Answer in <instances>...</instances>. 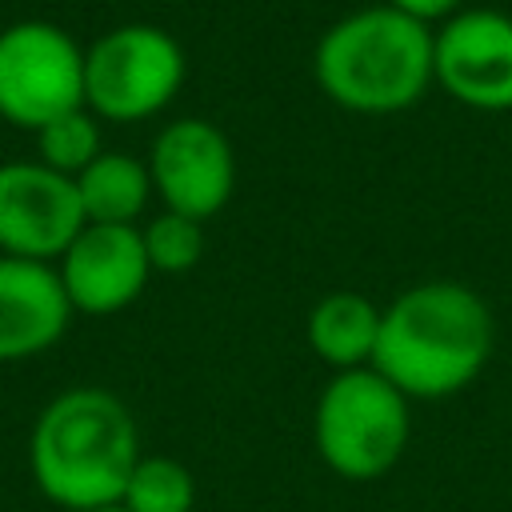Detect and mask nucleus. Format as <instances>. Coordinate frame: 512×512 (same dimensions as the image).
<instances>
[{"instance_id": "f257e3e1", "label": "nucleus", "mask_w": 512, "mask_h": 512, "mask_svg": "<svg viewBox=\"0 0 512 512\" xmlns=\"http://www.w3.org/2000/svg\"><path fill=\"white\" fill-rule=\"evenodd\" d=\"M492 356V312L456 280H428L380 312L372 364L408 400H440L468 388Z\"/></svg>"}, {"instance_id": "f03ea898", "label": "nucleus", "mask_w": 512, "mask_h": 512, "mask_svg": "<svg viewBox=\"0 0 512 512\" xmlns=\"http://www.w3.org/2000/svg\"><path fill=\"white\" fill-rule=\"evenodd\" d=\"M136 464V420L108 388H68L32 424L28 468L40 496L56 508L92 512L120 504Z\"/></svg>"}, {"instance_id": "7ed1b4c3", "label": "nucleus", "mask_w": 512, "mask_h": 512, "mask_svg": "<svg viewBox=\"0 0 512 512\" xmlns=\"http://www.w3.org/2000/svg\"><path fill=\"white\" fill-rule=\"evenodd\" d=\"M316 80L324 96L360 116L412 108L432 76L428 24L380 4L336 20L316 44Z\"/></svg>"}, {"instance_id": "20e7f679", "label": "nucleus", "mask_w": 512, "mask_h": 512, "mask_svg": "<svg viewBox=\"0 0 512 512\" xmlns=\"http://www.w3.org/2000/svg\"><path fill=\"white\" fill-rule=\"evenodd\" d=\"M408 396L376 368L336 372L316 400V452L344 480H380L408 448Z\"/></svg>"}, {"instance_id": "39448f33", "label": "nucleus", "mask_w": 512, "mask_h": 512, "mask_svg": "<svg viewBox=\"0 0 512 512\" xmlns=\"http://www.w3.org/2000/svg\"><path fill=\"white\" fill-rule=\"evenodd\" d=\"M184 80L180 44L156 24H120L84 52V104L108 120L160 112Z\"/></svg>"}, {"instance_id": "423d86ee", "label": "nucleus", "mask_w": 512, "mask_h": 512, "mask_svg": "<svg viewBox=\"0 0 512 512\" xmlns=\"http://www.w3.org/2000/svg\"><path fill=\"white\" fill-rule=\"evenodd\" d=\"M84 108V52L48 20H20L0 32V116L40 132L48 120Z\"/></svg>"}, {"instance_id": "0eeeda50", "label": "nucleus", "mask_w": 512, "mask_h": 512, "mask_svg": "<svg viewBox=\"0 0 512 512\" xmlns=\"http://www.w3.org/2000/svg\"><path fill=\"white\" fill-rule=\"evenodd\" d=\"M84 208L72 176L44 168L40 160L0 164V248L4 256L40 260L64 256L84 228Z\"/></svg>"}, {"instance_id": "6e6552de", "label": "nucleus", "mask_w": 512, "mask_h": 512, "mask_svg": "<svg viewBox=\"0 0 512 512\" xmlns=\"http://www.w3.org/2000/svg\"><path fill=\"white\" fill-rule=\"evenodd\" d=\"M432 76L476 112L512 108V16L468 8L432 32Z\"/></svg>"}, {"instance_id": "1a4fd4ad", "label": "nucleus", "mask_w": 512, "mask_h": 512, "mask_svg": "<svg viewBox=\"0 0 512 512\" xmlns=\"http://www.w3.org/2000/svg\"><path fill=\"white\" fill-rule=\"evenodd\" d=\"M152 188L164 196L168 212H180L188 220L216 216L236 184V160L228 136L208 120H176L168 124L148 156Z\"/></svg>"}, {"instance_id": "9d476101", "label": "nucleus", "mask_w": 512, "mask_h": 512, "mask_svg": "<svg viewBox=\"0 0 512 512\" xmlns=\"http://www.w3.org/2000/svg\"><path fill=\"white\" fill-rule=\"evenodd\" d=\"M152 276L144 236L132 224H84L80 236L60 256V284L72 312L108 316L128 308Z\"/></svg>"}, {"instance_id": "9b49d317", "label": "nucleus", "mask_w": 512, "mask_h": 512, "mask_svg": "<svg viewBox=\"0 0 512 512\" xmlns=\"http://www.w3.org/2000/svg\"><path fill=\"white\" fill-rule=\"evenodd\" d=\"M72 316L60 272L40 260L0 256V360H24L52 348Z\"/></svg>"}, {"instance_id": "f8f14e48", "label": "nucleus", "mask_w": 512, "mask_h": 512, "mask_svg": "<svg viewBox=\"0 0 512 512\" xmlns=\"http://www.w3.org/2000/svg\"><path fill=\"white\" fill-rule=\"evenodd\" d=\"M380 340V308L360 292H332L308 312V348L340 368H368Z\"/></svg>"}, {"instance_id": "ddd939ff", "label": "nucleus", "mask_w": 512, "mask_h": 512, "mask_svg": "<svg viewBox=\"0 0 512 512\" xmlns=\"http://www.w3.org/2000/svg\"><path fill=\"white\" fill-rule=\"evenodd\" d=\"M80 208L88 224H132L152 192L148 164L124 152H100L80 176H76Z\"/></svg>"}, {"instance_id": "4468645a", "label": "nucleus", "mask_w": 512, "mask_h": 512, "mask_svg": "<svg viewBox=\"0 0 512 512\" xmlns=\"http://www.w3.org/2000/svg\"><path fill=\"white\" fill-rule=\"evenodd\" d=\"M120 504L128 512H192L196 480L172 456H140V464L128 476Z\"/></svg>"}, {"instance_id": "2eb2a0df", "label": "nucleus", "mask_w": 512, "mask_h": 512, "mask_svg": "<svg viewBox=\"0 0 512 512\" xmlns=\"http://www.w3.org/2000/svg\"><path fill=\"white\" fill-rule=\"evenodd\" d=\"M36 148H40L44 168L76 180L100 156V128L84 108H72L36 132Z\"/></svg>"}, {"instance_id": "dca6fc26", "label": "nucleus", "mask_w": 512, "mask_h": 512, "mask_svg": "<svg viewBox=\"0 0 512 512\" xmlns=\"http://www.w3.org/2000/svg\"><path fill=\"white\" fill-rule=\"evenodd\" d=\"M140 236H144V252H148L152 272H188L204 256L200 220H188L180 212L156 216Z\"/></svg>"}, {"instance_id": "f3484780", "label": "nucleus", "mask_w": 512, "mask_h": 512, "mask_svg": "<svg viewBox=\"0 0 512 512\" xmlns=\"http://www.w3.org/2000/svg\"><path fill=\"white\" fill-rule=\"evenodd\" d=\"M388 8H396V12H404V16L420 20V24H428V20H448V16H456L460 0H388Z\"/></svg>"}, {"instance_id": "a211bd4d", "label": "nucleus", "mask_w": 512, "mask_h": 512, "mask_svg": "<svg viewBox=\"0 0 512 512\" xmlns=\"http://www.w3.org/2000/svg\"><path fill=\"white\" fill-rule=\"evenodd\" d=\"M92 512H128L124 504H108V508H92Z\"/></svg>"}]
</instances>
